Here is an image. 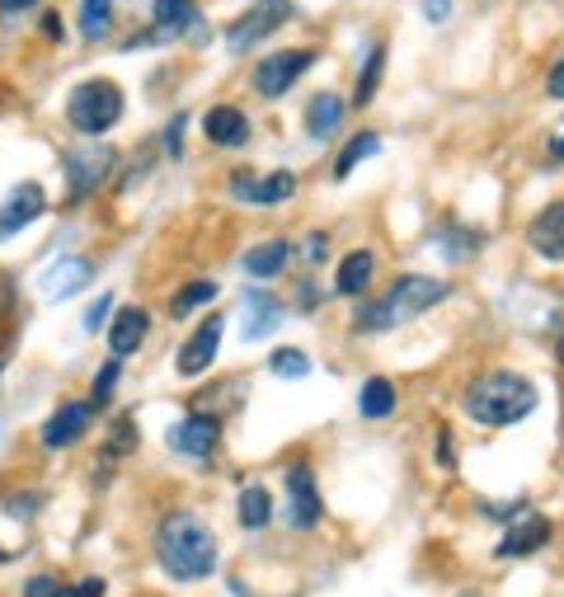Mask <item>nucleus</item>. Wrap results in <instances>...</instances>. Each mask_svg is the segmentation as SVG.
Returning <instances> with one entry per match:
<instances>
[{
	"label": "nucleus",
	"mask_w": 564,
	"mask_h": 597,
	"mask_svg": "<svg viewBox=\"0 0 564 597\" xmlns=\"http://www.w3.org/2000/svg\"><path fill=\"white\" fill-rule=\"evenodd\" d=\"M372 278H376V255L372 249H353V255L339 264L334 288H339V296H363L372 288Z\"/></svg>",
	"instance_id": "22"
},
{
	"label": "nucleus",
	"mask_w": 564,
	"mask_h": 597,
	"mask_svg": "<svg viewBox=\"0 0 564 597\" xmlns=\"http://www.w3.org/2000/svg\"><path fill=\"white\" fill-rule=\"evenodd\" d=\"M240 320H245V339H269L282 325V302L269 292H245L240 302Z\"/></svg>",
	"instance_id": "17"
},
{
	"label": "nucleus",
	"mask_w": 564,
	"mask_h": 597,
	"mask_svg": "<svg viewBox=\"0 0 564 597\" xmlns=\"http://www.w3.org/2000/svg\"><path fill=\"white\" fill-rule=\"evenodd\" d=\"M155 28H165L169 38L198 34V43H202V14H198L193 0H155Z\"/></svg>",
	"instance_id": "20"
},
{
	"label": "nucleus",
	"mask_w": 564,
	"mask_h": 597,
	"mask_svg": "<svg viewBox=\"0 0 564 597\" xmlns=\"http://www.w3.org/2000/svg\"><path fill=\"white\" fill-rule=\"evenodd\" d=\"M287 20H292V0H255V5H249L240 20L231 24V34H226L231 52H245V47L263 43L269 34H278Z\"/></svg>",
	"instance_id": "5"
},
{
	"label": "nucleus",
	"mask_w": 564,
	"mask_h": 597,
	"mask_svg": "<svg viewBox=\"0 0 564 597\" xmlns=\"http://www.w3.org/2000/svg\"><path fill=\"white\" fill-rule=\"evenodd\" d=\"M165 443L175 447L179 457L202 461V457H212V452H216V443H222V423L208 419V414H188V419H179L175 429L165 433Z\"/></svg>",
	"instance_id": "10"
},
{
	"label": "nucleus",
	"mask_w": 564,
	"mask_h": 597,
	"mask_svg": "<svg viewBox=\"0 0 564 597\" xmlns=\"http://www.w3.org/2000/svg\"><path fill=\"white\" fill-rule=\"evenodd\" d=\"M43 208H47L43 184H34V179L14 184L10 198L0 202V241H10V235H20L24 226H34L38 216H43Z\"/></svg>",
	"instance_id": "9"
},
{
	"label": "nucleus",
	"mask_w": 564,
	"mask_h": 597,
	"mask_svg": "<svg viewBox=\"0 0 564 597\" xmlns=\"http://www.w3.org/2000/svg\"><path fill=\"white\" fill-rule=\"evenodd\" d=\"M306 259H310V264L325 259V235H310V241H306Z\"/></svg>",
	"instance_id": "40"
},
{
	"label": "nucleus",
	"mask_w": 564,
	"mask_h": 597,
	"mask_svg": "<svg viewBox=\"0 0 564 597\" xmlns=\"http://www.w3.org/2000/svg\"><path fill=\"white\" fill-rule=\"evenodd\" d=\"M376 151H381V137H376V132L353 137L349 147L339 151V161H334V179H349L353 169H357V161H367V155H376Z\"/></svg>",
	"instance_id": "26"
},
{
	"label": "nucleus",
	"mask_w": 564,
	"mask_h": 597,
	"mask_svg": "<svg viewBox=\"0 0 564 597\" xmlns=\"http://www.w3.org/2000/svg\"><path fill=\"white\" fill-rule=\"evenodd\" d=\"M343 114H349V108H343L339 94H316V99L306 104V132L316 141H329L343 128Z\"/></svg>",
	"instance_id": "21"
},
{
	"label": "nucleus",
	"mask_w": 564,
	"mask_h": 597,
	"mask_svg": "<svg viewBox=\"0 0 564 597\" xmlns=\"http://www.w3.org/2000/svg\"><path fill=\"white\" fill-rule=\"evenodd\" d=\"M57 597H104V578H81L71 588H57Z\"/></svg>",
	"instance_id": "34"
},
{
	"label": "nucleus",
	"mask_w": 564,
	"mask_h": 597,
	"mask_svg": "<svg viewBox=\"0 0 564 597\" xmlns=\"http://www.w3.org/2000/svg\"><path fill=\"white\" fill-rule=\"evenodd\" d=\"M235 517H240L245 531H263L273 523V494L263 484H245L240 490V504H235Z\"/></svg>",
	"instance_id": "23"
},
{
	"label": "nucleus",
	"mask_w": 564,
	"mask_h": 597,
	"mask_svg": "<svg viewBox=\"0 0 564 597\" xmlns=\"http://www.w3.org/2000/svg\"><path fill=\"white\" fill-rule=\"evenodd\" d=\"M146 329H151V316L141 306H122L114 325H108V349H114V358H132L141 343H146Z\"/></svg>",
	"instance_id": "15"
},
{
	"label": "nucleus",
	"mask_w": 564,
	"mask_h": 597,
	"mask_svg": "<svg viewBox=\"0 0 564 597\" xmlns=\"http://www.w3.org/2000/svg\"><path fill=\"white\" fill-rule=\"evenodd\" d=\"M179 132H184V118H175V122L165 128V151H169V155H179Z\"/></svg>",
	"instance_id": "38"
},
{
	"label": "nucleus",
	"mask_w": 564,
	"mask_h": 597,
	"mask_svg": "<svg viewBox=\"0 0 564 597\" xmlns=\"http://www.w3.org/2000/svg\"><path fill=\"white\" fill-rule=\"evenodd\" d=\"M545 94H551V99H564V57L551 67V75H545Z\"/></svg>",
	"instance_id": "36"
},
{
	"label": "nucleus",
	"mask_w": 564,
	"mask_h": 597,
	"mask_svg": "<svg viewBox=\"0 0 564 597\" xmlns=\"http://www.w3.org/2000/svg\"><path fill=\"white\" fill-rule=\"evenodd\" d=\"M287 523L296 531H310L320 523V490H316V470L306 461H296L287 470Z\"/></svg>",
	"instance_id": "8"
},
{
	"label": "nucleus",
	"mask_w": 564,
	"mask_h": 597,
	"mask_svg": "<svg viewBox=\"0 0 564 597\" xmlns=\"http://www.w3.org/2000/svg\"><path fill=\"white\" fill-rule=\"evenodd\" d=\"M118 358H114V363H104L99 367V382H94V396H90V405H104L108 396H114V386H118Z\"/></svg>",
	"instance_id": "31"
},
{
	"label": "nucleus",
	"mask_w": 564,
	"mask_h": 597,
	"mask_svg": "<svg viewBox=\"0 0 564 597\" xmlns=\"http://www.w3.org/2000/svg\"><path fill=\"white\" fill-rule=\"evenodd\" d=\"M560 363H564V339H560Z\"/></svg>",
	"instance_id": "43"
},
{
	"label": "nucleus",
	"mask_w": 564,
	"mask_h": 597,
	"mask_svg": "<svg viewBox=\"0 0 564 597\" xmlns=\"http://www.w3.org/2000/svg\"><path fill=\"white\" fill-rule=\"evenodd\" d=\"M216 296V282H188V288L175 296V302H169V316L175 320H184V316H193V311H202Z\"/></svg>",
	"instance_id": "28"
},
{
	"label": "nucleus",
	"mask_w": 564,
	"mask_h": 597,
	"mask_svg": "<svg viewBox=\"0 0 564 597\" xmlns=\"http://www.w3.org/2000/svg\"><path fill=\"white\" fill-rule=\"evenodd\" d=\"M202 132H208V141H216V147H245L249 122L240 108L216 104V108H208V118H202Z\"/></svg>",
	"instance_id": "19"
},
{
	"label": "nucleus",
	"mask_w": 564,
	"mask_h": 597,
	"mask_svg": "<svg viewBox=\"0 0 564 597\" xmlns=\"http://www.w3.org/2000/svg\"><path fill=\"white\" fill-rule=\"evenodd\" d=\"M231 194L245 198V202H263V208H273V202H287L296 194V175H287V169H278V175H269V179L235 175L231 179Z\"/></svg>",
	"instance_id": "14"
},
{
	"label": "nucleus",
	"mask_w": 564,
	"mask_h": 597,
	"mask_svg": "<svg viewBox=\"0 0 564 597\" xmlns=\"http://www.w3.org/2000/svg\"><path fill=\"white\" fill-rule=\"evenodd\" d=\"M357 410H363L367 419H386L390 410H396V386H390L386 376H367V382H363V400H357Z\"/></svg>",
	"instance_id": "25"
},
{
	"label": "nucleus",
	"mask_w": 564,
	"mask_h": 597,
	"mask_svg": "<svg viewBox=\"0 0 564 597\" xmlns=\"http://www.w3.org/2000/svg\"><path fill=\"white\" fill-rule=\"evenodd\" d=\"M222 316H212L208 325H198L193 335H188V343L179 349V376H202L212 363H216V353H222Z\"/></svg>",
	"instance_id": "12"
},
{
	"label": "nucleus",
	"mask_w": 564,
	"mask_h": 597,
	"mask_svg": "<svg viewBox=\"0 0 564 597\" xmlns=\"http://www.w3.org/2000/svg\"><path fill=\"white\" fill-rule=\"evenodd\" d=\"M269 367H273V376H287V382H302V376L310 372V358H306L302 349H273Z\"/></svg>",
	"instance_id": "29"
},
{
	"label": "nucleus",
	"mask_w": 564,
	"mask_h": 597,
	"mask_svg": "<svg viewBox=\"0 0 564 597\" xmlns=\"http://www.w3.org/2000/svg\"><path fill=\"white\" fill-rule=\"evenodd\" d=\"M132 447H137V423L122 419L118 429H114V437H108V452H114V457H122V452H132Z\"/></svg>",
	"instance_id": "32"
},
{
	"label": "nucleus",
	"mask_w": 564,
	"mask_h": 597,
	"mask_svg": "<svg viewBox=\"0 0 564 597\" xmlns=\"http://www.w3.org/2000/svg\"><path fill=\"white\" fill-rule=\"evenodd\" d=\"M114 28V0H81V34L94 43Z\"/></svg>",
	"instance_id": "27"
},
{
	"label": "nucleus",
	"mask_w": 564,
	"mask_h": 597,
	"mask_svg": "<svg viewBox=\"0 0 564 597\" xmlns=\"http://www.w3.org/2000/svg\"><path fill=\"white\" fill-rule=\"evenodd\" d=\"M108 169H114V147H104V141H90V147H71L67 151V184H71V198H85L94 194Z\"/></svg>",
	"instance_id": "7"
},
{
	"label": "nucleus",
	"mask_w": 564,
	"mask_h": 597,
	"mask_svg": "<svg viewBox=\"0 0 564 597\" xmlns=\"http://www.w3.org/2000/svg\"><path fill=\"white\" fill-rule=\"evenodd\" d=\"M545 147H551L555 161H564V118H560L555 128H551V137H545Z\"/></svg>",
	"instance_id": "37"
},
{
	"label": "nucleus",
	"mask_w": 564,
	"mask_h": 597,
	"mask_svg": "<svg viewBox=\"0 0 564 597\" xmlns=\"http://www.w3.org/2000/svg\"><path fill=\"white\" fill-rule=\"evenodd\" d=\"M90 278H94L90 259H57L52 269L43 273V296H52V302H67V296L81 292Z\"/></svg>",
	"instance_id": "18"
},
{
	"label": "nucleus",
	"mask_w": 564,
	"mask_h": 597,
	"mask_svg": "<svg viewBox=\"0 0 564 597\" xmlns=\"http://www.w3.org/2000/svg\"><path fill=\"white\" fill-rule=\"evenodd\" d=\"M155 560L169 578L179 584H198L216 570V537L212 527L193 513H169L161 527H155Z\"/></svg>",
	"instance_id": "1"
},
{
	"label": "nucleus",
	"mask_w": 564,
	"mask_h": 597,
	"mask_svg": "<svg viewBox=\"0 0 564 597\" xmlns=\"http://www.w3.org/2000/svg\"><path fill=\"white\" fill-rule=\"evenodd\" d=\"M527 245L537 249L541 259L564 264V202H551V208L537 212V222L527 226Z\"/></svg>",
	"instance_id": "13"
},
{
	"label": "nucleus",
	"mask_w": 564,
	"mask_h": 597,
	"mask_svg": "<svg viewBox=\"0 0 564 597\" xmlns=\"http://www.w3.org/2000/svg\"><path fill=\"white\" fill-rule=\"evenodd\" d=\"M537 386L527 382L522 372H484L470 382L466 390V414L484 423V429H508V423H522L531 410H537Z\"/></svg>",
	"instance_id": "2"
},
{
	"label": "nucleus",
	"mask_w": 564,
	"mask_h": 597,
	"mask_svg": "<svg viewBox=\"0 0 564 597\" xmlns=\"http://www.w3.org/2000/svg\"><path fill=\"white\" fill-rule=\"evenodd\" d=\"M108 311H114V296H94V306L85 311V329L94 335V329H99L104 320H108Z\"/></svg>",
	"instance_id": "33"
},
{
	"label": "nucleus",
	"mask_w": 564,
	"mask_h": 597,
	"mask_svg": "<svg viewBox=\"0 0 564 597\" xmlns=\"http://www.w3.org/2000/svg\"><path fill=\"white\" fill-rule=\"evenodd\" d=\"M5 560H10V555H5V551H0V564H5Z\"/></svg>",
	"instance_id": "44"
},
{
	"label": "nucleus",
	"mask_w": 564,
	"mask_h": 597,
	"mask_svg": "<svg viewBox=\"0 0 564 597\" xmlns=\"http://www.w3.org/2000/svg\"><path fill=\"white\" fill-rule=\"evenodd\" d=\"M447 296V282L443 278H428V273H404L386 288V296H376V302H367L363 311H357V329L363 335H381V329H396L404 320L423 316V311H433L437 302Z\"/></svg>",
	"instance_id": "3"
},
{
	"label": "nucleus",
	"mask_w": 564,
	"mask_h": 597,
	"mask_svg": "<svg viewBox=\"0 0 564 597\" xmlns=\"http://www.w3.org/2000/svg\"><path fill=\"white\" fill-rule=\"evenodd\" d=\"M24 597H57V578H47V574H34L24 584Z\"/></svg>",
	"instance_id": "35"
},
{
	"label": "nucleus",
	"mask_w": 564,
	"mask_h": 597,
	"mask_svg": "<svg viewBox=\"0 0 564 597\" xmlns=\"http://www.w3.org/2000/svg\"><path fill=\"white\" fill-rule=\"evenodd\" d=\"M287 259H292V245H287V241L255 245V249L245 255V273H249V278H278L282 269H287Z\"/></svg>",
	"instance_id": "24"
},
{
	"label": "nucleus",
	"mask_w": 564,
	"mask_h": 597,
	"mask_svg": "<svg viewBox=\"0 0 564 597\" xmlns=\"http://www.w3.org/2000/svg\"><path fill=\"white\" fill-rule=\"evenodd\" d=\"M90 423H94V405L90 400H67L61 410L43 423V447H71V443H81V437L90 433Z\"/></svg>",
	"instance_id": "11"
},
{
	"label": "nucleus",
	"mask_w": 564,
	"mask_h": 597,
	"mask_svg": "<svg viewBox=\"0 0 564 597\" xmlns=\"http://www.w3.org/2000/svg\"><path fill=\"white\" fill-rule=\"evenodd\" d=\"M43 34H47V38H57V43L67 38V34H61V14H43Z\"/></svg>",
	"instance_id": "39"
},
{
	"label": "nucleus",
	"mask_w": 564,
	"mask_h": 597,
	"mask_svg": "<svg viewBox=\"0 0 564 597\" xmlns=\"http://www.w3.org/2000/svg\"><path fill=\"white\" fill-rule=\"evenodd\" d=\"M28 5H38V0H0V10H5V14H20Z\"/></svg>",
	"instance_id": "42"
},
{
	"label": "nucleus",
	"mask_w": 564,
	"mask_h": 597,
	"mask_svg": "<svg viewBox=\"0 0 564 597\" xmlns=\"http://www.w3.org/2000/svg\"><path fill=\"white\" fill-rule=\"evenodd\" d=\"M310 67H316V52H310V47H287V52H273V57L259 61L255 90L263 94V99H278V94H287Z\"/></svg>",
	"instance_id": "6"
},
{
	"label": "nucleus",
	"mask_w": 564,
	"mask_h": 597,
	"mask_svg": "<svg viewBox=\"0 0 564 597\" xmlns=\"http://www.w3.org/2000/svg\"><path fill=\"white\" fill-rule=\"evenodd\" d=\"M423 14L428 20H447V0H423Z\"/></svg>",
	"instance_id": "41"
},
{
	"label": "nucleus",
	"mask_w": 564,
	"mask_h": 597,
	"mask_svg": "<svg viewBox=\"0 0 564 597\" xmlns=\"http://www.w3.org/2000/svg\"><path fill=\"white\" fill-rule=\"evenodd\" d=\"M381 71H386V47H372L367 67H363V81H357V94H353L357 104H367L372 94H376V85H381Z\"/></svg>",
	"instance_id": "30"
},
{
	"label": "nucleus",
	"mask_w": 564,
	"mask_h": 597,
	"mask_svg": "<svg viewBox=\"0 0 564 597\" xmlns=\"http://www.w3.org/2000/svg\"><path fill=\"white\" fill-rule=\"evenodd\" d=\"M551 541V523H545V517H522V523H513L508 527V537L498 541V560H517V555H531V551H541V546Z\"/></svg>",
	"instance_id": "16"
},
{
	"label": "nucleus",
	"mask_w": 564,
	"mask_h": 597,
	"mask_svg": "<svg viewBox=\"0 0 564 597\" xmlns=\"http://www.w3.org/2000/svg\"><path fill=\"white\" fill-rule=\"evenodd\" d=\"M122 118V90L114 81H81L67 94V122L85 137H104Z\"/></svg>",
	"instance_id": "4"
}]
</instances>
